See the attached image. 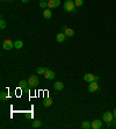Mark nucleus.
<instances>
[{
    "label": "nucleus",
    "instance_id": "nucleus-27",
    "mask_svg": "<svg viewBox=\"0 0 116 129\" xmlns=\"http://www.w3.org/2000/svg\"><path fill=\"white\" fill-rule=\"evenodd\" d=\"M1 1H7V0H1Z\"/></svg>",
    "mask_w": 116,
    "mask_h": 129
},
{
    "label": "nucleus",
    "instance_id": "nucleus-3",
    "mask_svg": "<svg viewBox=\"0 0 116 129\" xmlns=\"http://www.w3.org/2000/svg\"><path fill=\"white\" fill-rule=\"evenodd\" d=\"M102 120L108 124V127H110V122L114 120V114L113 112H104L102 115Z\"/></svg>",
    "mask_w": 116,
    "mask_h": 129
},
{
    "label": "nucleus",
    "instance_id": "nucleus-13",
    "mask_svg": "<svg viewBox=\"0 0 116 129\" xmlns=\"http://www.w3.org/2000/svg\"><path fill=\"white\" fill-rule=\"evenodd\" d=\"M43 16H44V19H47V20H50V19L52 18V12H51V8L44 9V11H43Z\"/></svg>",
    "mask_w": 116,
    "mask_h": 129
},
{
    "label": "nucleus",
    "instance_id": "nucleus-8",
    "mask_svg": "<svg viewBox=\"0 0 116 129\" xmlns=\"http://www.w3.org/2000/svg\"><path fill=\"white\" fill-rule=\"evenodd\" d=\"M43 76H44L45 79H48V80H52V79H55V77H56V73H55L54 71H51V70L48 69Z\"/></svg>",
    "mask_w": 116,
    "mask_h": 129
},
{
    "label": "nucleus",
    "instance_id": "nucleus-18",
    "mask_svg": "<svg viewBox=\"0 0 116 129\" xmlns=\"http://www.w3.org/2000/svg\"><path fill=\"white\" fill-rule=\"evenodd\" d=\"M47 70H48V68H42V66H40V68H37V70H36V73H37V75H44Z\"/></svg>",
    "mask_w": 116,
    "mask_h": 129
},
{
    "label": "nucleus",
    "instance_id": "nucleus-29",
    "mask_svg": "<svg viewBox=\"0 0 116 129\" xmlns=\"http://www.w3.org/2000/svg\"><path fill=\"white\" fill-rule=\"evenodd\" d=\"M47 1H49V0H47Z\"/></svg>",
    "mask_w": 116,
    "mask_h": 129
},
{
    "label": "nucleus",
    "instance_id": "nucleus-5",
    "mask_svg": "<svg viewBox=\"0 0 116 129\" xmlns=\"http://www.w3.org/2000/svg\"><path fill=\"white\" fill-rule=\"evenodd\" d=\"M19 86H20L21 91H22V92H24V93H28V92H29L30 86H29V84H28V81L21 80L20 83H19Z\"/></svg>",
    "mask_w": 116,
    "mask_h": 129
},
{
    "label": "nucleus",
    "instance_id": "nucleus-9",
    "mask_svg": "<svg viewBox=\"0 0 116 129\" xmlns=\"http://www.w3.org/2000/svg\"><path fill=\"white\" fill-rule=\"evenodd\" d=\"M60 5V0H49L48 1V8H57Z\"/></svg>",
    "mask_w": 116,
    "mask_h": 129
},
{
    "label": "nucleus",
    "instance_id": "nucleus-10",
    "mask_svg": "<svg viewBox=\"0 0 116 129\" xmlns=\"http://www.w3.org/2000/svg\"><path fill=\"white\" fill-rule=\"evenodd\" d=\"M64 34H65L67 37H72V36H74V30L72 29V28H67L66 26H64Z\"/></svg>",
    "mask_w": 116,
    "mask_h": 129
},
{
    "label": "nucleus",
    "instance_id": "nucleus-20",
    "mask_svg": "<svg viewBox=\"0 0 116 129\" xmlns=\"http://www.w3.org/2000/svg\"><path fill=\"white\" fill-rule=\"evenodd\" d=\"M7 98H8V94L5 92V91H3V92H0V100L1 101H4V100H6Z\"/></svg>",
    "mask_w": 116,
    "mask_h": 129
},
{
    "label": "nucleus",
    "instance_id": "nucleus-6",
    "mask_svg": "<svg viewBox=\"0 0 116 129\" xmlns=\"http://www.w3.org/2000/svg\"><path fill=\"white\" fill-rule=\"evenodd\" d=\"M3 48L5 50H12L14 48V42H12V40H5L3 43Z\"/></svg>",
    "mask_w": 116,
    "mask_h": 129
},
{
    "label": "nucleus",
    "instance_id": "nucleus-23",
    "mask_svg": "<svg viewBox=\"0 0 116 129\" xmlns=\"http://www.w3.org/2000/svg\"><path fill=\"white\" fill-rule=\"evenodd\" d=\"M0 28H1V29H5V28H6V21H5L4 19L0 20Z\"/></svg>",
    "mask_w": 116,
    "mask_h": 129
},
{
    "label": "nucleus",
    "instance_id": "nucleus-14",
    "mask_svg": "<svg viewBox=\"0 0 116 129\" xmlns=\"http://www.w3.org/2000/svg\"><path fill=\"white\" fill-rule=\"evenodd\" d=\"M54 88L56 91H63L64 90V84H63L62 81H56L54 84Z\"/></svg>",
    "mask_w": 116,
    "mask_h": 129
},
{
    "label": "nucleus",
    "instance_id": "nucleus-26",
    "mask_svg": "<svg viewBox=\"0 0 116 129\" xmlns=\"http://www.w3.org/2000/svg\"><path fill=\"white\" fill-rule=\"evenodd\" d=\"M40 1H45V0H40Z\"/></svg>",
    "mask_w": 116,
    "mask_h": 129
},
{
    "label": "nucleus",
    "instance_id": "nucleus-2",
    "mask_svg": "<svg viewBox=\"0 0 116 129\" xmlns=\"http://www.w3.org/2000/svg\"><path fill=\"white\" fill-rule=\"evenodd\" d=\"M28 84H29L30 88H35V87L40 84V79H38V77H37L36 75L30 76L29 79H28Z\"/></svg>",
    "mask_w": 116,
    "mask_h": 129
},
{
    "label": "nucleus",
    "instance_id": "nucleus-19",
    "mask_svg": "<svg viewBox=\"0 0 116 129\" xmlns=\"http://www.w3.org/2000/svg\"><path fill=\"white\" fill-rule=\"evenodd\" d=\"M22 47H23V42H22V41L18 40V41H15L14 42V48L15 49H21Z\"/></svg>",
    "mask_w": 116,
    "mask_h": 129
},
{
    "label": "nucleus",
    "instance_id": "nucleus-1",
    "mask_svg": "<svg viewBox=\"0 0 116 129\" xmlns=\"http://www.w3.org/2000/svg\"><path fill=\"white\" fill-rule=\"evenodd\" d=\"M75 7L74 0H66L64 3V9L66 12H75Z\"/></svg>",
    "mask_w": 116,
    "mask_h": 129
},
{
    "label": "nucleus",
    "instance_id": "nucleus-7",
    "mask_svg": "<svg viewBox=\"0 0 116 129\" xmlns=\"http://www.w3.org/2000/svg\"><path fill=\"white\" fill-rule=\"evenodd\" d=\"M99 90V84L98 81H92V83H89L88 84V91L91 92V93H94V92H96V91Z\"/></svg>",
    "mask_w": 116,
    "mask_h": 129
},
{
    "label": "nucleus",
    "instance_id": "nucleus-11",
    "mask_svg": "<svg viewBox=\"0 0 116 129\" xmlns=\"http://www.w3.org/2000/svg\"><path fill=\"white\" fill-rule=\"evenodd\" d=\"M92 128L93 129H100V128H102V122L100 120H93L92 121Z\"/></svg>",
    "mask_w": 116,
    "mask_h": 129
},
{
    "label": "nucleus",
    "instance_id": "nucleus-21",
    "mask_svg": "<svg viewBox=\"0 0 116 129\" xmlns=\"http://www.w3.org/2000/svg\"><path fill=\"white\" fill-rule=\"evenodd\" d=\"M40 7L45 9L48 7V1H40Z\"/></svg>",
    "mask_w": 116,
    "mask_h": 129
},
{
    "label": "nucleus",
    "instance_id": "nucleus-25",
    "mask_svg": "<svg viewBox=\"0 0 116 129\" xmlns=\"http://www.w3.org/2000/svg\"><path fill=\"white\" fill-rule=\"evenodd\" d=\"M113 114H114V117H115V119H116V108H115V109H114V111H113Z\"/></svg>",
    "mask_w": 116,
    "mask_h": 129
},
{
    "label": "nucleus",
    "instance_id": "nucleus-15",
    "mask_svg": "<svg viewBox=\"0 0 116 129\" xmlns=\"http://www.w3.org/2000/svg\"><path fill=\"white\" fill-rule=\"evenodd\" d=\"M81 128L83 129H91L92 128V123L89 121H83L81 122Z\"/></svg>",
    "mask_w": 116,
    "mask_h": 129
},
{
    "label": "nucleus",
    "instance_id": "nucleus-28",
    "mask_svg": "<svg viewBox=\"0 0 116 129\" xmlns=\"http://www.w3.org/2000/svg\"><path fill=\"white\" fill-rule=\"evenodd\" d=\"M115 127H116V121H115Z\"/></svg>",
    "mask_w": 116,
    "mask_h": 129
},
{
    "label": "nucleus",
    "instance_id": "nucleus-17",
    "mask_svg": "<svg viewBox=\"0 0 116 129\" xmlns=\"http://www.w3.org/2000/svg\"><path fill=\"white\" fill-rule=\"evenodd\" d=\"M42 126V121L41 120H35L31 122V127L33 128H40Z\"/></svg>",
    "mask_w": 116,
    "mask_h": 129
},
{
    "label": "nucleus",
    "instance_id": "nucleus-22",
    "mask_svg": "<svg viewBox=\"0 0 116 129\" xmlns=\"http://www.w3.org/2000/svg\"><path fill=\"white\" fill-rule=\"evenodd\" d=\"M74 4L77 7H81L84 5V0H74Z\"/></svg>",
    "mask_w": 116,
    "mask_h": 129
},
{
    "label": "nucleus",
    "instance_id": "nucleus-16",
    "mask_svg": "<svg viewBox=\"0 0 116 129\" xmlns=\"http://www.w3.org/2000/svg\"><path fill=\"white\" fill-rule=\"evenodd\" d=\"M51 105H52V99L45 98V99L43 100V106H44V107H50Z\"/></svg>",
    "mask_w": 116,
    "mask_h": 129
},
{
    "label": "nucleus",
    "instance_id": "nucleus-24",
    "mask_svg": "<svg viewBox=\"0 0 116 129\" xmlns=\"http://www.w3.org/2000/svg\"><path fill=\"white\" fill-rule=\"evenodd\" d=\"M21 1H22V3H23V4H28V3H29V1H30V0H21Z\"/></svg>",
    "mask_w": 116,
    "mask_h": 129
},
{
    "label": "nucleus",
    "instance_id": "nucleus-4",
    "mask_svg": "<svg viewBox=\"0 0 116 129\" xmlns=\"http://www.w3.org/2000/svg\"><path fill=\"white\" fill-rule=\"evenodd\" d=\"M100 79L99 76H94L93 73H86V75H84V80L86 81V83H92V81H98Z\"/></svg>",
    "mask_w": 116,
    "mask_h": 129
},
{
    "label": "nucleus",
    "instance_id": "nucleus-12",
    "mask_svg": "<svg viewBox=\"0 0 116 129\" xmlns=\"http://www.w3.org/2000/svg\"><path fill=\"white\" fill-rule=\"evenodd\" d=\"M66 37H67V36H66L64 33H59V34H57V36H56V41L58 43H62L66 40Z\"/></svg>",
    "mask_w": 116,
    "mask_h": 129
}]
</instances>
